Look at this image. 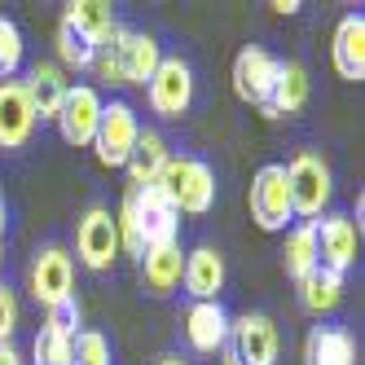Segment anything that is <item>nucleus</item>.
<instances>
[{
	"label": "nucleus",
	"mask_w": 365,
	"mask_h": 365,
	"mask_svg": "<svg viewBox=\"0 0 365 365\" xmlns=\"http://www.w3.org/2000/svg\"><path fill=\"white\" fill-rule=\"evenodd\" d=\"M159 185L176 202V212H190V216H207L216 202V172L202 159H168L159 172Z\"/></svg>",
	"instance_id": "1"
},
{
	"label": "nucleus",
	"mask_w": 365,
	"mask_h": 365,
	"mask_svg": "<svg viewBox=\"0 0 365 365\" xmlns=\"http://www.w3.org/2000/svg\"><path fill=\"white\" fill-rule=\"evenodd\" d=\"M123 202L133 207V220H137V233L145 247H163V242H176L180 233V212L176 202L168 198V190L154 180V185H141V190H128Z\"/></svg>",
	"instance_id": "2"
},
{
	"label": "nucleus",
	"mask_w": 365,
	"mask_h": 365,
	"mask_svg": "<svg viewBox=\"0 0 365 365\" xmlns=\"http://www.w3.org/2000/svg\"><path fill=\"white\" fill-rule=\"evenodd\" d=\"M286 168V185H291V212L304 220H317L322 207L330 202V168L322 163V154L299 150Z\"/></svg>",
	"instance_id": "3"
},
{
	"label": "nucleus",
	"mask_w": 365,
	"mask_h": 365,
	"mask_svg": "<svg viewBox=\"0 0 365 365\" xmlns=\"http://www.w3.org/2000/svg\"><path fill=\"white\" fill-rule=\"evenodd\" d=\"M141 137V119L128 101H101V119H97V137H93V150L106 168H123L128 154H133Z\"/></svg>",
	"instance_id": "4"
},
{
	"label": "nucleus",
	"mask_w": 365,
	"mask_h": 365,
	"mask_svg": "<svg viewBox=\"0 0 365 365\" xmlns=\"http://www.w3.org/2000/svg\"><path fill=\"white\" fill-rule=\"evenodd\" d=\"M291 185H286V168L282 163H264L251 180V220L264 229V233H277L291 220Z\"/></svg>",
	"instance_id": "5"
},
{
	"label": "nucleus",
	"mask_w": 365,
	"mask_h": 365,
	"mask_svg": "<svg viewBox=\"0 0 365 365\" xmlns=\"http://www.w3.org/2000/svg\"><path fill=\"white\" fill-rule=\"evenodd\" d=\"M150 106L154 115H163V119H180L190 110V101H194V71L185 58H163L159 71L150 75Z\"/></svg>",
	"instance_id": "6"
},
{
	"label": "nucleus",
	"mask_w": 365,
	"mask_h": 365,
	"mask_svg": "<svg viewBox=\"0 0 365 365\" xmlns=\"http://www.w3.org/2000/svg\"><path fill=\"white\" fill-rule=\"evenodd\" d=\"M106 48L115 53V66H119V80H123V84H150V75L159 71V62H163L154 36H145V31H128V27H119V31L110 36Z\"/></svg>",
	"instance_id": "7"
},
{
	"label": "nucleus",
	"mask_w": 365,
	"mask_h": 365,
	"mask_svg": "<svg viewBox=\"0 0 365 365\" xmlns=\"http://www.w3.org/2000/svg\"><path fill=\"white\" fill-rule=\"evenodd\" d=\"M75 251L88 269H110L115 255H119V229H115V216L106 207H88L80 229H75Z\"/></svg>",
	"instance_id": "8"
},
{
	"label": "nucleus",
	"mask_w": 365,
	"mask_h": 365,
	"mask_svg": "<svg viewBox=\"0 0 365 365\" xmlns=\"http://www.w3.org/2000/svg\"><path fill=\"white\" fill-rule=\"evenodd\" d=\"M229 339H233V356L242 365H273L277 361V326L264 312H247V317L229 322Z\"/></svg>",
	"instance_id": "9"
},
{
	"label": "nucleus",
	"mask_w": 365,
	"mask_h": 365,
	"mask_svg": "<svg viewBox=\"0 0 365 365\" xmlns=\"http://www.w3.org/2000/svg\"><path fill=\"white\" fill-rule=\"evenodd\" d=\"M282 75V62L273 53H264V48L247 44L238 58H233V93H238L242 101H255V106H264L273 84Z\"/></svg>",
	"instance_id": "10"
},
{
	"label": "nucleus",
	"mask_w": 365,
	"mask_h": 365,
	"mask_svg": "<svg viewBox=\"0 0 365 365\" xmlns=\"http://www.w3.org/2000/svg\"><path fill=\"white\" fill-rule=\"evenodd\" d=\"M97 119H101V97L88 84H75L62 97V110H58V128H62V141L66 145H93L97 137Z\"/></svg>",
	"instance_id": "11"
},
{
	"label": "nucleus",
	"mask_w": 365,
	"mask_h": 365,
	"mask_svg": "<svg viewBox=\"0 0 365 365\" xmlns=\"http://www.w3.org/2000/svg\"><path fill=\"white\" fill-rule=\"evenodd\" d=\"M75 264H71V255L62 247H44L36 255V264H31V295L44 304V308H53L62 299H71L75 291Z\"/></svg>",
	"instance_id": "12"
},
{
	"label": "nucleus",
	"mask_w": 365,
	"mask_h": 365,
	"mask_svg": "<svg viewBox=\"0 0 365 365\" xmlns=\"http://www.w3.org/2000/svg\"><path fill=\"white\" fill-rule=\"evenodd\" d=\"M317 229V264L330 273H348L356 264V225L348 216H322L312 220Z\"/></svg>",
	"instance_id": "13"
},
{
	"label": "nucleus",
	"mask_w": 365,
	"mask_h": 365,
	"mask_svg": "<svg viewBox=\"0 0 365 365\" xmlns=\"http://www.w3.org/2000/svg\"><path fill=\"white\" fill-rule=\"evenodd\" d=\"M36 133V110L27 101L22 80L0 84V150H22Z\"/></svg>",
	"instance_id": "14"
},
{
	"label": "nucleus",
	"mask_w": 365,
	"mask_h": 365,
	"mask_svg": "<svg viewBox=\"0 0 365 365\" xmlns=\"http://www.w3.org/2000/svg\"><path fill=\"white\" fill-rule=\"evenodd\" d=\"M330 62L339 71V80H365V18L361 14H344L334 27V44H330Z\"/></svg>",
	"instance_id": "15"
},
{
	"label": "nucleus",
	"mask_w": 365,
	"mask_h": 365,
	"mask_svg": "<svg viewBox=\"0 0 365 365\" xmlns=\"http://www.w3.org/2000/svg\"><path fill=\"white\" fill-rule=\"evenodd\" d=\"M180 282H185V291L198 304L220 299V291H225V259H220V251L216 247H194L185 255V273H180Z\"/></svg>",
	"instance_id": "16"
},
{
	"label": "nucleus",
	"mask_w": 365,
	"mask_h": 365,
	"mask_svg": "<svg viewBox=\"0 0 365 365\" xmlns=\"http://www.w3.org/2000/svg\"><path fill=\"white\" fill-rule=\"evenodd\" d=\"M22 88H27V101H31V110L36 119H58L62 110V97H66V71L58 62H36L27 71V80H22Z\"/></svg>",
	"instance_id": "17"
},
{
	"label": "nucleus",
	"mask_w": 365,
	"mask_h": 365,
	"mask_svg": "<svg viewBox=\"0 0 365 365\" xmlns=\"http://www.w3.org/2000/svg\"><path fill=\"white\" fill-rule=\"evenodd\" d=\"M185 339L194 352H220L229 344V312L220 299L212 304H194L185 312Z\"/></svg>",
	"instance_id": "18"
},
{
	"label": "nucleus",
	"mask_w": 365,
	"mask_h": 365,
	"mask_svg": "<svg viewBox=\"0 0 365 365\" xmlns=\"http://www.w3.org/2000/svg\"><path fill=\"white\" fill-rule=\"evenodd\" d=\"M308 365H356V339L344 326H312L304 339Z\"/></svg>",
	"instance_id": "19"
},
{
	"label": "nucleus",
	"mask_w": 365,
	"mask_h": 365,
	"mask_svg": "<svg viewBox=\"0 0 365 365\" xmlns=\"http://www.w3.org/2000/svg\"><path fill=\"white\" fill-rule=\"evenodd\" d=\"M185 273V255H180V242H163V247H145L141 255V277L154 295H168L172 286Z\"/></svg>",
	"instance_id": "20"
},
{
	"label": "nucleus",
	"mask_w": 365,
	"mask_h": 365,
	"mask_svg": "<svg viewBox=\"0 0 365 365\" xmlns=\"http://www.w3.org/2000/svg\"><path fill=\"white\" fill-rule=\"evenodd\" d=\"M168 159H172V154H168V141H163L159 133H145V128H141V137H137L133 154H128V163H123V168H128V176H133V190L154 185Z\"/></svg>",
	"instance_id": "21"
},
{
	"label": "nucleus",
	"mask_w": 365,
	"mask_h": 365,
	"mask_svg": "<svg viewBox=\"0 0 365 365\" xmlns=\"http://www.w3.org/2000/svg\"><path fill=\"white\" fill-rule=\"evenodd\" d=\"M304 106H308V71L299 62H282V75L264 101V110L269 115H299Z\"/></svg>",
	"instance_id": "22"
},
{
	"label": "nucleus",
	"mask_w": 365,
	"mask_h": 365,
	"mask_svg": "<svg viewBox=\"0 0 365 365\" xmlns=\"http://www.w3.org/2000/svg\"><path fill=\"white\" fill-rule=\"evenodd\" d=\"M282 269H286V277H295V282H304L312 269H322L317 264V229H312V220H304V225H295L291 233H286Z\"/></svg>",
	"instance_id": "23"
},
{
	"label": "nucleus",
	"mask_w": 365,
	"mask_h": 365,
	"mask_svg": "<svg viewBox=\"0 0 365 365\" xmlns=\"http://www.w3.org/2000/svg\"><path fill=\"white\" fill-rule=\"evenodd\" d=\"M66 22H71V27H80L97 48L110 44V36L119 31L115 9L106 5V0H75V5H66Z\"/></svg>",
	"instance_id": "24"
},
{
	"label": "nucleus",
	"mask_w": 365,
	"mask_h": 365,
	"mask_svg": "<svg viewBox=\"0 0 365 365\" xmlns=\"http://www.w3.org/2000/svg\"><path fill=\"white\" fill-rule=\"evenodd\" d=\"M344 299V273H330V269H312L299 282V304L308 312H330Z\"/></svg>",
	"instance_id": "25"
},
{
	"label": "nucleus",
	"mask_w": 365,
	"mask_h": 365,
	"mask_svg": "<svg viewBox=\"0 0 365 365\" xmlns=\"http://www.w3.org/2000/svg\"><path fill=\"white\" fill-rule=\"evenodd\" d=\"M58 58H62V66H71V71H88L93 58H97V44H93L80 27H71V22L62 18V27H58Z\"/></svg>",
	"instance_id": "26"
},
{
	"label": "nucleus",
	"mask_w": 365,
	"mask_h": 365,
	"mask_svg": "<svg viewBox=\"0 0 365 365\" xmlns=\"http://www.w3.org/2000/svg\"><path fill=\"white\" fill-rule=\"evenodd\" d=\"M31 365H75V356H71V339L66 334H58V330H48V326H40V334H36V344H31Z\"/></svg>",
	"instance_id": "27"
},
{
	"label": "nucleus",
	"mask_w": 365,
	"mask_h": 365,
	"mask_svg": "<svg viewBox=\"0 0 365 365\" xmlns=\"http://www.w3.org/2000/svg\"><path fill=\"white\" fill-rule=\"evenodd\" d=\"M22 31H18V22L14 18H0V84L14 80L18 66H22Z\"/></svg>",
	"instance_id": "28"
},
{
	"label": "nucleus",
	"mask_w": 365,
	"mask_h": 365,
	"mask_svg": "<svg viewBox=\"0 0 365 365\" xmlns=\"http://www.w3.org/2000/svg\"><path fill=\"white\" fill-rule=\"evenodd\" d=\"M71 356H75V365H110V344H106V334L80 330V334L71 339Z\"/></svg>",
	"instance_id": "29"
},
{
	"label": "nucleus",
	"mask_w": 365,
	"mask_h": 365,
	"mask_svg": "<svg viewBox=\"0 0 365 365\" xmlns=\"http://www.w3.org/2000/svg\"><path fill=\"white\" fill-rule=\"evenodd\" d=\"M44 326H48V330H58V334H66V339L80 334V330H75V326H80V304H75V295L48 308V322H44Z\"/></svg>",
	"instance_id": "30"
},
{
	"label": "nucleus",
	"mask_w": 365,
	"mask_h": 365,
	"mask_svg": "<svg viewBox=\"0 0 365 365\" xmlns=\"http://www.w3.org/2000/svg\"><path fill=\"white\" fill-rule=\"evenodd\" d=\"M14 330H18V299L9 286H0V344H9Z\"/></svg>",
	"instance_id": "31"
},
{
	"label": "nucleus",
	"mask_w": 365,
	"mask_h": 365,
	"mask_svg": "<svg viewBox=\"0 0 365 365\" xmlns=\"http://www.w3.org/2000/svg\"><path fill=\"white\" fill-rule=\"evenodd\" d=\"M0 365H22V356H18L14 344H0Z\"/></svg>",
	"instance_id": "32"
},
{
	"label": "nucleus",
	"mask_w": 365,
	"mask_h": 365,
	"mask_svg": "<svg viewBox=\"0 0 365 365\" xmlns=\"http://www.w3.org/2000/svg\"><path fill=\"white\" fill-rule=\"evenodd\" d=\"M273 9H277V14H295L299 0H273Z\"/></svg>",
	"instance_id": "33"
},
{
	"label": "nucleus",
	"mask_w": 365,
	"mask_h": 365,
	"mask_svg": "<svg viewBox=\"0 0 365 365\" xmlns=\"http://www.w3.org/2000/svg\"><path fill=\"white\" fill-rule=\"evenodd\" d=\"M159 365H185V361H180V356H163Z\"/></svg>",
	"instance_id": "34"
},
{
	"label": "nucleus",
	"mask_w": 365,
	"mask_h": 365,
	"mask_svg": "<svg viewBox=\"0 0 365 365\" xmlns=\"http://www.w3.org/2000/svg\"><path fill=\"white\" fill-rule=\"evenodd\" d=\"M225 365H242V361H238V356H233V352H225Z\"/></svg>",
	"instance_id": "35"
},
{
	"label": "nucleus",
	"mask_w": 365,
	"mask_h": 365,
	"mask_svg": "<svg viewBox=\"0 0 365 365\" xmlns=\"http://www.w3.org/2000/svg\"><path fill=\"white\" fill-rule=\"evenodd\" d=\"M0 233H5V202H0Z\"/></svg>",
	"instance_id": "36"
}]
</instances>
